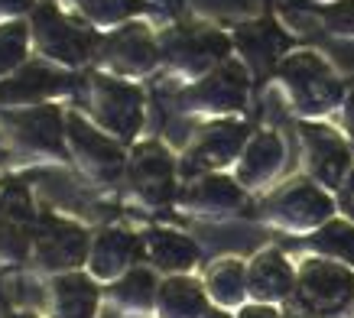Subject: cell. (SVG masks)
Instances as JSON below:
<instances>
[{
    "mask_svg": "<svg viewBox=\"0 0 354 318\" xmlns=\"http://www.w3.org/2000/svg\"><path fill=\"white\" fill-rule=\"evenodd\" d=\"M143 250V237L127 227H104L95 234L91 250H88V273L95 279L114 283L137 266V256Z\"/></svg>",
    "mask_w": 354,
    "mask_h": 318,
    "instance_id": "14",
    "label": "cell"
},
{
    "mask_svg": "<svg viewBox=\"0 0 354 318\" xmlns=\"http://www.w3.org/2000/svg\"><path fill=\"white\" fill-rule=\"evenodd\" d=\"M247 91H250V82H247L244 65L221 62L205 82L179 91V104L189 111H241L247 104Z\"/></svg>",
    "mask_w": 354,
    "mask_h": 318,
    "instance_id": "12",
    "label": "cell"
},
{
    "mask_svg": "<svg viewBox=\"0 0 354 318\" xmlns=\"http://www.w3.org/2000/svg\"><path fill=\"white\" fill-rule=\"evenodd\" d=\"M283 318H309V315H302V312H292V315H283Z\"/></svg>",
    "mask_w": 354,
    "mask_h": 318,
    "instance_id": "35",
    "label": "cell"
},
{
    "mask_svg": "<svg viewBox=\"0 0 354 318\" xmlns=\"http://www.w3.org/2000/svg\"><path fill=\"white\" fill-rule=\"evenodd\" d=\"M279 78L286 82L292 104L299 114H325L342 104L344 88L332 75V68L315 53H296L279 65Z\"/></svg>",
    "mask_w": 354,
    "mask_h": 318,
    "instance_id": "3",
    "label": "cell"
},
{
    "mask_svg": "<svg viewBox=\"0 0 354 318\" xmlns=\"http://www.w3.org/2000/svg\"><path fill=\"white\" fill-rule=\"evenodd\" d=\"M205 289H208V299L215 302L218 308H244L247 306V263L237 260V256H225V260H215L205 273Z\"/></svg>",
    "mask_w": 354,
    "mask_h": 318,
    "instance_id": "24",
    "label": "cell"
},
{
    "mask_svg": "<svg viewBox=\"0 0 354 318\" xmlns=\"http://www.w3.org/2000/svg\"><path fill=\"white\" fill-rule=\"evenodd\" d=\"M127 182L133 202L160 212L176 202V162H172L169 149L160 143H143L133 149L127 162Z\"/></svg>",
    "mask_w": 354,
    "mask_h": 318,
    "instance_id": "5",
    "label": "cell"
},
{
    "mask_svg": "<svg viewBox=\"0 0 354 318\" xmlns=\"http://www.w3.org/2000/svg\"><path fill=\"white\" fill-rule=\"evenodd\" d=\"M3 124L10 127L13 140L23 149L36 153H62V114L55 107H32V111H17L3 114Z\"/></svg>",
    "mask_w": 354,
    "mask_h": 318,
    "instance_id": "18",
    "label": "cell"
},
{
    "mask_svg": "<svg viewBox=\"0 0 354 318\" xmlns=\"http://www.w3.org/2000/svg\"><path fill=\"white\" fill-rule=\"evenodd\" d=\"M296 312L309 318H351L354 315V270L325 256H309L296 270L292 289Z\"/></svg>",
    "mask_w": 354,
    "mask_h": 318,
    "instance_id": "1",
    "label": "cell"
},
{
    "mask_svg": "<svg viewBox=\"0 0 354 318\" xmlns=\"http://www.w3.org/2000/svg\"><path fill=\"white\" fill-rule=\"evenodd\" d=\"M72 88H75L72 75L32 62L20 75L0 82V104H32V101H43L49 95H62V91H72Z\"/></svg>",
    "mask_w": 354,
    "mask_h": 318,
    "instance_id": "19",
    "label": "cell"
},
{
    "mask_svg": "<svg viewBox=\"0 0 354 318\" xmlns=\"http://www.w3.org/2000/svg\"><path fill=\"white\" fill-rule=\"evenodd\" d=\"M10 318H36V315H26V312H20V315H10Z\"/></svg>",
    "mask_w": 354,
    "mask_h": 318,
    "instance_id": "36",
    "label": "cell"
},
{
    "mask_svg": "<svg viewBox=\"0 0 354 318\" xmlns=\"http://www.w3.org/2000/svg\"><path fill=\"white\" fill-rule=\"evenodd\" d=\"M335 208V198L315 179H292L267 198L263 221L286 234H312L332 221Z\"/></svg>",
    "mask_w": 354,
    "mask_h": 318,
    "instance_id": "2",
    "label": "cell"
},
{
    "mask_svg": "<svg viewBox=\"0 0 354 318\" xmlns=\"http://www.w3.org/2000/svg\"><path fill=\"white\" fill-rule=\"evenodd\" d=\"M227 53H231V39H227L225 32L205 30V26H183V30H172L162 39V55L176 68L192 72V75L225 62Z\"/></svg>",
    "mask_w": 354,
    "mask_h": 318,
    "instance_id": "9",
    "label": "cell"
},
{
    "mask_svg": "<svg viewBox=\"0 0 354 318\" xmlns=\"http://www.w3.org/2000/svg\"><path fill=\"white\" fill-rule=\"evenodd\" d=\"M156 292H160V283H156V276L153 270L147 266H133L127 273L114 279L108 289V299L111 306L124 312L130 318H143V315H153V308H156Z\"/></svg>",
    "mask_w": 354,
    "mask_h": 318,
    "instance_id": "23",
    "label": "cell"
},
{
    "mask_svg": "<svg viewBox=\"0 0 354 318\" xmlns=\"http://www.w3.org/2000/svg\"><path fill=\"white\" fill-rule=\"evenodd\" d=\"M104 59L118 72L140 75V72H150L153 65L160 62V46L153 43L147 26H127V30L114 32L104 43Z\"/></svg>",
    "mask_w": 354,
    "mask_h": 318,
    "instance_id": "21",
    "label": "cell"
},
{
    "mask_svg": "<svg viewBox=\"0 0 354 318\" xmlns=\"http://www.w3.org/2000/svg\"><path fill=\"white\" fill-rule=\"evenodd\" d=\"M322 17H325V23H328V30L354 32V0H342V3H335V7H328Z\"/></svg>",
    "mask_w": 354,
    "mask_h": 318,
    "instance_id": "29",
    "label": "cell"
},
{
    "mask_svg": "<svg viewBox=\"0 0 354 318\" xmlns=\"http://www.w3.org/2000/svg\"><path fill=\"white\" fill-rule=\"evenodd\" d=\"M97 302H101V292L95 286V276H85L78 270L59 273L46 292L49 318H95Z\"/></svg>",
    "mask_w": 354,
    "mask_h": 318,
    "instance_id": "17",
    "label": "cell"
},
{
    "mask_svg": "<svg viewBox=\"0 0 354 318\" xmlns=\"http://www.w3.org/2000/svg\"><path fill=\"white\" fill-rule=\"evenodd\" d=\"M292 289H296V270H292L283 250H277V247L260 250L247 263V296H250V302L279 306V302L292 299Z\"/></svg>",
    "mask_w": 354,
    "mask_h": 318,
    "instance_id": "15",
    "label": "cell"
},
{
    "mask_svg": "<svg viewBox=\"0 0 354 318\" xmlns=\"http://www.w3.org/2000/svg\"><path fill=\"white\" fill-rule=\"evenodd\" d=\"M88 250H91V237L75 221L43 214L32 227V263L43 273H72L88 263Z\"/></svg>",
    "mask_w": 354,
    "mask_h": 318,
    "instance_id": "4",
    "label": "cell"
},
{
    "mask_svg": "<svg viewBox=\"0 0 354 318\" xmlns=\"http://www.w3.org/2000/svg\"><path fill=\"white\" fill-rule=\"evenodd\" d=\"M244 185L227 176H202V179L189 182L179 195V208L192 218H205V221H225L231 214H237L247 205Z\"/></svg>",
    "mask_w": 354,
    "mask_h": 318,
    "instance_id": "11",
    "label": "cell"
},
{
    "mask_svg": "<svg viewBox=\"0 0 354 318\" xmlns=\"http://www.w3.org/2000/svg\"><path fill=\"white\" fill-rule=\"evenodd\" d=\"M32 30H36V39H39L46 55H53V59L68 62V65H78V62H85V59H91V53H95V46H97L95 30L68 20L55 3H39L32 10Z\"/></svg>",
    "mask_w": 354,
    "mask_h": 318,
    "instance_id": "6",
    "label": "cell"
},
{
    "mask_svg": "<svg viewBox=\"0 0 354 318\" xmlns=\"http://www.w3.org/2000/svg\"><path fill=\"white\" fill-rule=\"evenodd\" d=\"M75 3L97 23H118L147 10V3H140V0H75Z\"/></svg>",
    "mask_w": 354,
    "mask_h": 318,
    "instance_id": "27",
    "label": "cell"
},
{
    "mask_svg": "<svg viewBox=\"0 0 354 318\" xmlns=\"http://www.w3.org/2000/svg\"><path fill=\"white\" fill-rule=\"evenodd\" d=\"M208 308H212V299L205 283H198L189 273H179L166 276L160 283L153 318H202Z\"/></svg>",
    "mask_w": 354,
    "mask_h": 318,
    "instance_id": "20",
    "label": "cell"
},
{
    "mask_svg": "<svg viewBox=\"0 0 354 318\" xmlns=\"http://www.w3.org/2000/svg\"><path fill=\"white\" fill-rule=\"evenodd\" d=\"M91 111L111 133L130 140L143 124V91L108 75H91Z\"/></svg>",
    "mask_w": 354,
    "mask_h": 318,
    "instance_id": "7",
    "label": "cell"
},
{
    "mask_svg": "<svg viewBox=\"0 0 354 318\" xmlns=\"http://www.w3.org/2000/svg\"><path fill=\"white\" fill-rule=\"evenodd\" d=\"M344 127H348V133L354 140V91L344 97Z\"/></svg>",
    "mask_w": 354,
    "mask_h": 318,
    "instance_id": "33",
    "label": "cell"
},
{
    "mask_svg": "<svg viewBox=\"0 0 354 318\" xmlns=\"http://www.w3.org/2000/svg\"><path fill=\"white\" fill-rule=\"evenodd\" d=\"M124 318H130V315H124Z\"/></svg>",
    "mask_w": 354,
    "mask_h": 318,
    "instance_id": "37",
    "label": "cell"
},
{
    "mask_svg": "<svg viewBox=\"0 0 354 318\" xmlns=\"http://www.w3.org/2000/svg\"><path fill=\"white\" fill-rule=\"evenodd\" d=\"M32 0H0V13H23L30 10Z\"/></svg>",
    "mask_w": 354,
    "mask_h": 318,
    "instance_id": "32",
    "label": "cell"
},
{
    "mask_svg": "<svg viewBox=\"0 0 354 318\" xmlns=\"http://www.w3.org/2000/svg\"><path fill=\"white\" fill-rule=\"evenodd\" d=\"M65 137L72 140V149H75L85 176H91L95 182H114L124 172V149L104 133H97L91 124H85L82 114H68Z\"/></svg>",
    "mask_w": 354,
    "mask_h": 318,
    "instance_id": "13",
    "label": "cell"
},
{
    "mask_svg": "<svg viewBox=\"0 0 354 318\" xmlns=\"http://www.w3.org/2000/svg\"><path fill=\"white\" fill-rule=\"evenodd\" d=\"M143 254L153 263V270L166 276L192 273L195 263L202 260V250L192 237L183 231H172V227H150L143 234Z\"/></svg>",
    "mask_w": 354,
    "mask_h": 318,
    "instance_id": "16",
    "label": "cell"
},
{
    "mask_svg": "<svg viewBox=\"0 0 354 318\" xmlns=\"http://www.w3.org/2000/svg\"><path fill=\"white\" fill-rule=\"evenodd\" d=\"M26 39H30V30H26L23 23L0 26V75L10 72L13 65L23 62V55H26Z\"/></svg>",
    "mask_w": 354,
    "mask_h": 318,
    "instance_id": "28",
    "label": "cell"
},
{
    "mask_svg": "<svg viewBox=\"0 0 354 318\" xmlns=\"http://www.w3.org/2000/svg\"><path fill=\"white\" fill-rule=\"evenodd\" d=\"M306 247L315 256H325V260H335V263H344L354 270V224L348 218L325 221L319 231H312L306 237Z\"/></svg>",
    "mask_w": 354,
    "mask_h": 318,
    "instance_id": "26",
    "label": "cell"
},
{
    "mask_svg": "<svg viewBox=\"0 0 354 318\" xmlns=\"http://www.w3.org/2000/svg\"><path fill=\"white\" fill-rule=\"evenodd\" d=\"M237 318H283L277 306H263V302H247L244 308H237Z\"/></svg>",
    "mask_w": 354,
    "mask_h": 318,
    "instance_id": "31",
    "label": "cell"
},
{
    "mask_svg": "<svg viewBox=\"0 0 354 318\" xmlns=\"http://www.w3.org/2000/svg\"><path fill=\"white\" fill-rule=\"evenodd\" d=\"M279 166H283V140L273 130H263L254 140H247L244 156L237 162V182L244 189H263L279 172Z\"/></svg>",
    "mask_w": 354,
    "mask_h": 318,
    "instance_id": "22",
    "label": "cell"
},
{
    "mask_svg": "<svg viewBox=\"0 0 354 318\" xmlns=\"http://www.w3.org/2000/svg\"><path fill=\"white\" fill-rule=\"evenodd\" d=\"M237 46L244 49V55L260 75H267L277 62V55L286 49V36L279 32V26L273 20H260L237 30Z\"/></svg>",
    "mask_w": 354,
    "mask_h": 318,
    "instance_id": "25",
    "label": "cell"
},
{
    "mask_svg": "<svg viewBox=\"0 0 354 318\" xmlns=\"http://www.w3.org/2000/svg\"><path fill=\"white\" fill-rule=\"evenodd\" d=\"M247 133L250 130L241 120H218L212 127L198 130L195 143L185 153L183 172L185 176H198V172H212L234 162L241 156V149L247 147Z\"/></svg>",
    "mask_w": 354,
    "mask_h": 318,
    "instance_id": "10",
    "label": "cell"
},
{
    "mask_svg": "<svg viewBox=\"0 0 354 318\" xmlns=\"http://www.w3.org/2000/svg\"><path fill=\"white\" fill-rule=\"evenodd\" d=\"M299 137L306 147V162H309L312 179L322 189H342V182L354 169L348 143L325 124H302Z\"/></svg>",
    "mask_w": 354,
    "mask_h": 318,
    "instance_id": "8",
    "label": "cell"
},
{
    "mask_svg": "<svg viewBox=\"0 0 354 318\" xmlns=\"http://www.w3.org/2000/svg\"><path fill=\"white\" fill-rule=\"evenodd\" d=\"M335 205H338V212L354 224V169L348 172V179L342 182V189H338V202Z\"/></svg>",
    "mask_w": 354,
    "mask_h": 318,
    "instance_id": "30",
    "label": "cell"
},
{
    "mask_svg": "<svg viewBox=\"0 0 354 318\" xmlns=\"http://www.w3.org/2000/svg\"><path fill=\"white\" fill-rule=\"evenodd\" d=\"M202 318H234V315H227V308H208V312H205V315Z\"/></svg>",
    "mask_w": 354,
    "mask_h": 318,
    "instance_id": "34",
    "label": "cell"
}]
</instances>
